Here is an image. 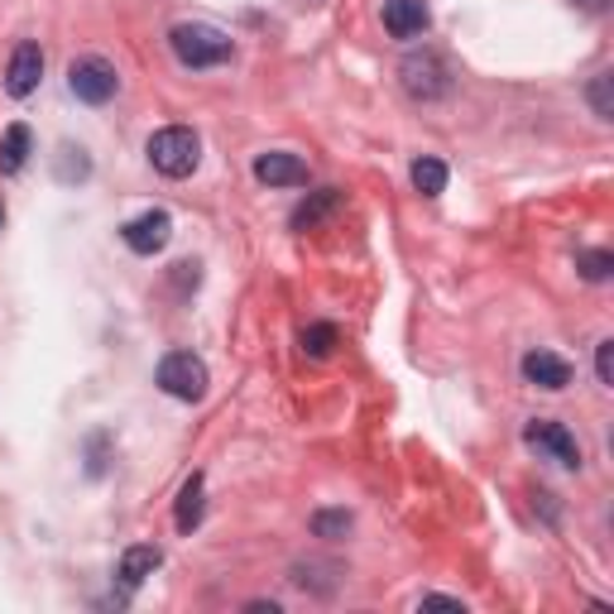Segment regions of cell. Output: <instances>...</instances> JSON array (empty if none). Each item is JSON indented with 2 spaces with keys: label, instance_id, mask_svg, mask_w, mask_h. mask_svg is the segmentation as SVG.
Segmentation results:
<instances>
[{
  "label": "cell",
  "instance_id": "ffe728a7",
  "mask_svg": "<svg viewBox=\"0 0 614 614\" xmlns=\"http://www.w3.org/2000/svg\"><path fill=\"white\" fill-rule=\"evenodd\" d=\"M610 72H595V77H591V92H586V96H591V111L600 116V120H610L614 116V96H610Z\"/></svg>",
  "mask_w": 614,
  "mask_h": 614
},
{
  "label": "cell",
  "instance_id": "5b68a950",
  "mask_svg": "<svg viewBox=\"0 0 614 614\" xmlns=\"http://www.w3.org/2000/svg\"><path fill=\"white\" fill-rule=\"evenodd\" d=\"M68 87H72V96H77V101H87V106H106V101L116 96L120 77H116V68L106 63V58L87 53V58H77V63L68 68Z\"/></svg>",
  "mask_w": 614,
  "mask_h": 614
},
{
  "label": "cell",
  "instance_id": "ba28073f",
  "mask_svg": "<svg viewBox=\"0 0 614 614\" xmlns=\"http://www.w3.org/2000/svg\"><path fill=\"white\" fill-rule=\"evenodd\" d=\"M44 77V48L39 44H20L10 53V68H5V92L10 96H29Z\"/></svg>",
  "mask_w": 614,
  "mask_h": 614
},
{
  "label": "cell",
  "instance_id": "d6986e66",
  "mask_svg": "<svg viewBox=\"0 0 614 614\" xmlns=\"http://www.w3.org/2000/svg\"><path fill=\"white\" fill-rule=\"evenodd\" d=\"M576 269H581V279L605 284L610 269H614V255H610V250H586V255H576Z\"/></svg>",
  "mask_w": 614,
  "mask_h": 614
},
{
  "label": "cell",
  "instance_id": "cb8c5ba5",
  "mask_svg": "<svg viewBox=\"0 0 614 614\" xmlns=\"http://www.w3.org/2000/svg\"><path fill=\"white\" fill-rule=\"evenodd\" d=\"M576 5H581V10H591V15H600V10H605L610 0H576Z\"/></svg>",
  "mask_w": 614,
  "mask_h": 614
},
{
  "label": "cell",
  "instance_id": "30bf717a",
  "mask_svg": "<svg viewBox=\"0 0 614 614\" xmlns=\"http://www.w3.org/2000/svg\"><path fill=\"white\" fill-rule=\"evenodd\" d=\"M255 178L260 183H269V188H303L308 183V164L298 159V154L274 149V154H260L255 159Z\"/></svg>",
  "mask_w": 614,
  "mask_h": 614
},
{
  "label": "cell",
  "instance_id": "8fae6325",
  "mask_svg": "<svg viewBox=\"0 0 614 614\" xmlns=\"http://www.w3.org/2000/svg\"><path fill=\"white\" fill-rule=\"evenodd\" d=\"M428 5L423 0H384V29L394 34V39H418V34L428 29Z\"/></svg>",
  "mask_w": 614,
  "mask_h": 614
},
{
  "label": "cell",
  "instance_id": "44dd1931",
  "mask_svg": "<svg viewBox=\"0 0 614 614\" xmlns=\"http://www.w3.org/2000/svg\"><path fill=\"white\" fill-rule=\"evenodd\" d=\"M87 173H92L87 154L72 149V144H63V159H58V178H63V183H77V178H87Z\"/></svg>",
  "mask_w": 614,
  "mask_h": 614
},
{
  "label": "cell",
  "instance_id": "4fadbf2b",
  "mask_svg": "<svg viewBox=\"0 0 614 614\" xmlns=\"http://www.w3.org/2000/svg\"><path fill=\"white\" fill-rule=\"evenodd\" d=\"M164 567V552L154 547V543H140V547H125V557H120V581L125 586H140V581H149L154 571Z\"/></svg>",
  "mask_w": 614,
  "mask_h": 614
},
{
  "label": "cell",
  "instance_id": "ac0fdd59",
  "mask_svg": "<svg viewBox=\"0 0 614 614\" xmlns=\"http://www.w3.org/2000/svg\"><path fill=\"white\" fill-rule=\"evenodd\" d=\"M312 533L327 538V543H336V538L351 533V514H346V509H317V514H312Z\"/></svg>",
  "mask_w": 614,
  "mask_h": 614
},
{
  "label": "cell",
  "instance_id": "7402d4cb",
  "mask_svg": "<svg viewBox=\"0 0 614 614\" xmlns=\"http://www.w3.org/2000/svg\"><path fill=\"white\" fill-rule=\"evenodd\" d=\"M595 375H600V384H614V341L595 346Z\"/></svg>",
  "mask_w": 614,
  "mask_h": 614
},
{
  "label": "cell",
  "instance_id": "6da1fadb",
  "mask_svg": "<svg viewBox=\"0 0 614 614\" xmlns=\"http://www.w3.org/2000/svg\"><path fill=\"white\" fill-rule=\"evenodd\" d=\"M168 48H173V58L183 68H216L231 58V34H221L216 24L188 20V24H173V29H168Z\"/></svg>",
  "mask_w": 614,
  "mask_h": 614
},
{
  "label": "cell",
  "instance_id": "7c38bea8",
  "mask_svg": "<svg viewBox=\"0 0 614 614\" xmlns=\"http://www.w3.org/2000/svg\"><path fill=\"white\" fill-rule=\"evenodd\" d=\"M332 212H341V188H317L312 197L298 202V212H293V231H317L322 221H327Z\"/></svg>",
  "mask_w": 614,
  "mask_h": 614
},
{
  "label": "cell",
  "instance_id": "e0dca14e",
  "mask_svg": "<svg viewBox=\"0 0 614 614\" xmlns=\"http://www.w3.org/2000/svg\"><path fill=\"white\" fill-rule=\"evenodd\" d=\"M298 341H303V351H308L312 360H327V356L336 351V341H341V336H336L332 322H312V327H303V336H298Z\"/></svg>",
  "mask_w": 614,
  "mask_h": 614
},
{
  "label": "cell",
  "instance_id": "7a4b0ae2",
  "mask_svg": "<svg viewBox=\"0 0 614 614\" xmlns=\"http://www.w3.org/2000/svg\"><path fill=\"white\" fill-rule=\"evenodd\" d=\"M144 154H149V164L159 168L164 178H188L202 159V140L192 135L188 125H164L149 135V149Z\"/></svg>",
  "mask_w": 614,
  "mask_h": 614
},
{
  "label": "cell",
  "instance_id": "603a6c76",
  "mask_svg": "<svg viewBox=\"0 0 614 614\" xmlns=\"http://www.w3.org/2000/svg\"><path fill=\"white\" fill-rule=\"evenodd\" d=\"M423 610H466L456 595H423Z\"/></svg>",
  "mask_w": 614,
  "mask_h": 614
},
{
  "label": "cell",
  "instance_id": "9a60e30c",
  "mask_svg": "<svg viewBox=\"0 0 614 614\" xmlns=\"http://www.w3.org/2000/svg\"><path fill=\"white\" fill-rule=\"evenodd\" d=\"M173 523H178V533H192L202 523V475H188L183 495H178V509H173Z\"/></svg>",
  "mask_w": 614,
  "mask_h": 614
},
{
  "label": "cell",
  "instance_id": "2e32d148",
  "mask_svg": "<svg viewBox=\"0 0 614 614\" xmlns=\"http://www.w3.org/2000/svg\"><path fill=\"white\" fill-rule=\"evenodd\" d=\"M413 188L423 192V197H442V192H447V164L442 159H418L413 164Z\"/></svg>",
  "mask_w": 614,
  "mask_h": 614
},
{
  "label": "cell",
  "instance_id": "d4e9b609",
  "mask_svg": "<svg viewBox=\"0 0 614 614\" xmlns=\"http://www.w3.org/2000/svg\"><path fill=\"white\" fill-rule=\"evenodd\" d=\"M0 221H5V207H0Z\"/></svg>",
  "mask_w": 614,
  "mask_h": 614
},
{
  "label": "cell",
  "instance_id": "277c9868",
  "mask_svg": "<svg viewBox=\"0 0 614 614\" xmlns=\"http://www.w3.org/2000/svg\"><path fill=\"white\" fill-rule=\"evenodd\" d=\"M399 77H404V92L413 96V101H442V96L452 92V72L437 53H408Z\"/></svg>",
  "mask_w": 614,
  "mask_h": 614
},
{
  "label": "cell",
  "instance_id": "8992f818",
  "mask_svg": "<svg viewBox=\"0 0 614 614\" xmlns=\"http://www.w3.org/2000/svg\"><path fill=\"white\" fill-rule=\"evenodd\" d=\"M523 442L533 447L538 456H547V461L567 466V471H576L581 466V447H576V437L567 432V423H557V418H533V423L523 428Z\"/></svg>",
  "mask_w": 614,
  "mask_h": 614
},
{
  "label": "cell",
  "instance_id": "5bb4252c",
  "mask_svg": "<svg viewBox=\"0 0 614 614\" xmlns=\"http://www.w3.org/2000/svg\"><path fill=\"white\" fill-rule=\"evenodd\" d=\"M29 149H34V135L29 125H10L5 135H0V173H20L24 164H29Z\"/></svg>",
  "mask_w": 614,
  "mask_h": 614
},
{
  "label": "cell",
  "instance_id": "9c48e42d",
  "mask_svg": "<svg viewBox=\"0 0 614 614\" xmlns=\"http://www.w3.org/2000/svg\"><path fill=\"white\" fill-rule=\"evenodd\" d=\"M523 380L538 384V389H547V394H562L571 384V365L557 351H528L523 356Z\"/></svg>",
  "mask_w": 614,
  "mask_h": 614
},
{
  "label": "cell",
  "instance_id": "52a82bcc",
  "mask_svg": "<svg viewBox=\"0 0 614 614\" xmlns=\"http://www.w3.org/2000/svg\"><path fill=\"white\" fill-rule=\"evenodd\" d=\"M168 236H173V216L168 212H144V216H135V221L120 226V240H125L135 255H159V250L168 245Z\"/></svg>",
  "mask_w": 614,
  "mask_h": 614
},
{
  "label": "cell",
  "instance_id": "3957f363",
  "mask_svg": "<svg viewBox=\"0 0 614 614\" xmlns=\"http://www.w3.org/2000/svg\"><path fill=\"white\" fill-rule=\"evenodd\" d=\"M154 384L168 394V399H183V404H197L202 394H207V360L192 356V351H168L159 360V370H154Z\"/></svg>",
  "mask_w": 614,
  "mask_h": 614
}]
</instances>
